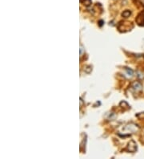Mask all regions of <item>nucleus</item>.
<instances>
[{"mask_svg": "<svg viewBox=\"0 0 144 159\" xmlns=\"http://www.w3.org/2000/svg\"><path fill=\"white\" fill-rule=\"evenodd\" d=\"M132 88L134 89L135 91H141L142 87V84L139 83V82H135L134 84H133L132 85Z\"/></svg>", "mask_w": 144, "mask_h": 159, "instance_id": "f257e3e1", "label": "nucleus"}, {"mask_svg": "<svg viewBox=\"0 0 144 159\" xmlns=\"http://www.w3.org/2000/svg\"><path fill=\"white\" fill-rule=\"evenodd\" d=\"M141 15L142 18H141L140 16L138 17L137 19V22L139 25H142V26H144V11L142 13H141Z\"/></svg>", "mask_w": 144, "mask_h": 159, "instance_id": "f03ea898", "label": "nucleus"}, {"mask_svg": "<svg viewBox=\"0 0 144 159\" xmlns=\"http://www.w3.org/2000/svg\"><path fill=\"white\" fill-rule=\"evenodd\" d=\"M130 15V10H126V11L125 12H123V15L124 16V17H128L129 15Z\"/></svg>", "mask_w": 144, "mask_h": 159, "instance_id": "7ed1b4c3", "label": "nucleus"}]
</instances>
